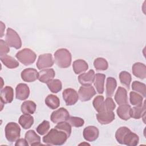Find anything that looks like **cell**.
<instances>
[{
    "label": "cell",
    "mask_w": 146,
    "mask_h": 146,
    "mask_svg": "<svg viewBox=\"0 0 146 146\" xmlns=\"http://www.w3.org/2000/svg\"><path fill=\"white\" fill-rule=\"evenodd\" d=\"M68 138L66 132L54 128L43 136V141L46 145H61L66 142Z\"/></svg>",
    "instance_id": "obj_1"
},
{
    "label": "cell",
    "mask_w": 146,
    "mask_h": 146,
    "mask_svg": "<svg viewBox=\"0 0 146 146\" xmlns=\"http://www.w3.org/2000/svg\"><path fill=\"white\" fill-rule=\"evenodd\" d=\"M55 62L60 68H67L71 63V54L66 48H59L54 53Z\"/></svg>",
    "instance_id": "obj_2"
},
{
    "label": "cell",
    "mask_w": 146,
    "mask_h": 146,
    "mask_svg": "<svg viewBox=\"0 0 146 146\" xmlns=\"http://www.w3.org/2000/svg\"><path fill=\"white\" fill-rule=\"evenodd\" d=\"M5 136L7 141L10 143L16 141L21 136V128L15 122L7 123L5 128Z\"/></svg>",
    "instance_id": "obj_3"
},
{
    "label": "cell",
    "mask_w": 146,
    "mask_h": 146,
    "mask_svg": "<svg viewBox=\"0 0 146 146\" xmlns=\"http://www.w3.org/2000/svg\"><path fill=\"white\" fill-rule=\"evenodd\" d=\"M15 57L21 63L25 66H28L35 62L36 55L32 50L25 48L18 51L16 54Z\"/></svg>",
    "instance_id": "obj_4"
},
{
    "label": "cell",
    "mask_w": 146,
    "mask_h": 146,
    "mask_svg": "<svg viewBox=\"0 0 146 146\" xmlns=\"http://www.w3.org/2000/svg\"><path fill=\"white\" fill-rule=\"evenodd\" d=\"M5 42L7 44L15 49H19L22 46V42L18 33L11 28H8L6 31Z\"/></svg>",
    "instance_id": "obj_5"
},
{
    "label": "cell",
    "mask_w": 146,
    "mask_h": 146,
    "mask_svg": "<svg viewBox=\"0 0 146 146\" xmlns=\"http://www.w3.org/2000/svg\"><path fill=\"white\" fill-rule=\"evenodd\" d=\"M96 91L92 85L82 86L79 89L78 96L82 102H87L96 95Z\"/></svg>",
    "instance_id": "obj_6"
},
{
    "label": "cell",
    "mask_w": 146,
    "mask_h": 146,
    "mask_svg": "<svg viewBox=\"0 0 146 146\" xmlns=\"http://www.w3.org/2000/svg\"><path fill=\"white\" fill-rule=\"evenodd\" d=\"M54 64V60L51 54L47 53L40 55L38 57L36 66L39 70H43L51 67Z\"/></svg>",
    "instance_id": "obj_7"
},
{
    "label": "cell",
    "mask_w": 146,
    "mask_h": 146,
    "mask_svg": "<svg viewBox=\"0 0 146 146\" xmlns=\"http://www.w3.org/2000/svg\"><path fill=\"white\" fill-rule=\"evenodd\" d=\"M62 96L67 106L74 105L79 99L76 91L71 88L65 89L62 92Z\"/></svg>",
    "instance_id": "obj_8"
},
{
    "label": "cell",
    "mask_w": 146,
    "mask_h": 146,
    "mask_svg": "<svg viewBox=\"0 0 146 146\" xmlns=\"http://www.w3.org/2000/svg\"><path fill=\"white\" fill-rule=\"evenodd\" d=\"M70 117L68 111L64 108L61 107L52 112L50 119L54 123H58L62 121H67Z\"/></svg>",
    "instance_id": "obj_9"
},
{
    "label": "cell",
    "mask_w": 146,
    "mask_h": 146,
    "mask_svg": "<svg viewBox=\"0 0 146 146\" xmlns=\"http://www.w3.org/2000/svg\"><path fill=\"white\" fill-rule=\"evenodd\" d=\"M99 135V131L98 128L93 125H90L86 127L83 132V135L84 139L90 142L96 140L98 138Z\"/></svg>",
    "instance_id": "obj_10"
},
{
    "label": "cell",
    "mask_w": 146,
    "mask_h": 146,
    "mask_svg": "<svg viewBox=\"0 0 146 146\" xmlns=\"http://www.w3.org/2000/svg\"><path fill=\"white\" fill-rule=\"evenodd\" d=\"M22 79L26 82H33L38 79L39 72L33 68H27L23 70L21 74Z\"/></svg>",
    "instance_id": "obj_11"
},
{
    "label": "cell",
    "mask_w": 146,
    "mask_h": 146,
    "mask_svg": "<svg viewBox=\"0 0 146 146\" xmlns=\"http://www.w3.org/2000/svg\"><path fill=\"white\" fill-rule=\"evenodd\" d=\"M30 95L29 86L25 83L18 84L15 88V98L21 100L27 99Z\"/></svg>",
    "instance_id": "obj_12"
},
{
    "label": "cell",
    "mask_w": 146,
    "mask_h": 146,
    "mask_svg": "<svg viewBox=\"0 0 146 146\" xmlns=\"http://www.w3.org/2000/svg\"><path fill=\"white\" fill-rule=\"evenodd\" d=\"M139 141V137L136 133L132 132L130 129L124 135L121 144L128 146L137 145Z\"/></svg>",
    "instance_id": "obj_13"
},
{
    "label": "cell",
    "mask_w": 146,
    "mask_h": 146,
    "mask_svg": "<svg viewBox=\"0 0 146 146\" xmlns=\"http://www.w3.org/2000/svg\"><path fill=\"white\" fill-rule=\"evenodd\" d=\"M0 98L1 102L3 104L11 103L14 98V91L13 88L10 86H6L3 89H1Z\"/></svg>",
    "instance_id": "obj_14"
},
{
    "label": "cell",
    "mask_w": 146,
    "mask_h": 146,
    "mask_svg": "<svg viewBox=\"0 0 146 146\" xmlns=\"http://www.w3.org/2000/svg\"><path fill=\"white\" fill-rule=\"evenodd\" d=\"M115 113L113 111H104L96 114V119L101 124H108L115 119Z\"/></svg>",
    "instance_id": "obj_15"
},
{
    "label": "cell",
    "mask_w": 146,
    "mask_h": 146,
    "mask_svg": "<svg viewBox=\"0 0 146 146\" xmlns=\"http://www.w3.org/2000/svg\"><path fill=\"white\" fill-rule=\"evenodd\" d=\"M95 75L94 71L93 70H90L87 72L79 75L78 81L82 86L91 85L94 82Z\"/></svg>",
    "instance_id": "obj_16"
},
{
    "label": "cell",
    "mask_w": 146,
    "mask_h": 146,
    "mask_svg": "<svg viewBox=\"0 0 146 146\" xmlns=\"http://www.w3.org/2000/svg\"><path fill=\"white\" fill-rule=\"evenodd\" d=\"M133 74L137 78L144 79L146 77V66L144 64L137 62L133 64L132 67Z\"/></svg>",
    "instance_id": "obj_17"
},
{
    "label": "cell",
    "mask_w": 146,
    "mask_h": 146,
    "mask_svg": "<svg viewBox=\"0 0 146 146\" xmlns=\"http://www.w3.org/2000/svg\"><path fill=\"white\" fill-rule=\"evenodd\" d=\"M55 72L52 68L43 69L39 72L38 80L43 83H47L55 77Z\"/></svg>",
    "instance_id": "obj_18"
},
{
    "label": "cell",
    "mask_w": 146,
    "mask_h": 146,
    "mask_svg": "<svg viewBox=\"0 0 146 146\" xmlns=\"http://www.w3.org/2000/svg\"><path fill=\"white\" fill-rule=\"evenodd\" d=\"M105 78L106 75L103 74L98 73L95 75L93 83L96 90V91H98L99 94H102L104 92Z\"/></svg>",
    "instance_id": "obj_19"
},
{
    "label": "cell",
    "mask_w": 146,
    "mask_h": 146,
    "mask_svg": "<svg viewBox=\"0 0 146 146\" xmlns=\"http://www.w3.org/2000/svg\"><path fill=\"white\" fill-rule=\"evenodd\" d=\"M115 100L119 105L128 103L127 90L122 87H119L115 95Z\"/></svg>",
    "instance_id": "obj_20"
},
{
    "label": "cell",
    "mask_w": 146,
    "mask_h": 146,
    "mask_svg": "<svg viewBox=\"0 0 146 146\" xmlns=\"http://www.w3.org/2000/svg\"><path fill=\"white\" fill-rule=\"evenodd\" d=\"M131 110L130 105L124 104L120 105L117 109L116 112L118 116L122 120H128L131 117Z\"/></svg>",
    "instance_id": "obj_21"
},
{
    "label": "cell",
    "mask_w": 146,
    "mask_h": 146,
    "mask_svg": "<svg viewBox=\"0 0 146 146\" xmlns=\"http://www.w3.org/2000/svg\"><path fill=\"white\" fill-rule=\"evenodd\" d=\"M25 139L30 145H43L40 143V137L34 130H29L25 133Z\"/></svg>",
    "instance_id": "obj_22"
},
{
    "label": "cell",
    "mask_w": 146,
    "mask_h": 146,
    "mask_svg": "<svg viewBox=\"0 0 146 146\" xmlns=\"http://www.w3.org/2000/svg\"><path fill=\"white\" fill-rule=\"evenodd\" d=\"M72 68L76 74H79L87 71L88 68V65L85 60L78 59L73 62Z\"/></svg>",
    "instance_id": "obj_23"
},
{
    "label": "cell",
    "mask_w": 146,
    "mask_h": 146,
    "mask_svg": "<svg viewBox=\"0 0 146 146\" xmlns=\"http://www.w3.org/2000/svg\"><path fill=\"white\" fill-rule=\"evenodd\" d=\"M117 86V82L114 78L108 77L106 81V94L107 97L111 98L114 94Z\"/></svg>",
    "instance_id": "obj_24"
},
{
    "label": "cell",
    "mask_w": 146,
    "mask_h": 146,
    "mask_svg": "<svg viewBox=\"0 0 146 146\" xmlns=\"http://www.w3.org/2000/svg\"><path fill=\"white\" fill-rule=\"evenodd\" d=\"M36 104L31 100H26L22 103L21 105V111L23 114L31 115L36 111Z\"/></svg>",
    "instance_id": "obj_25"
},
{
    "label": "cell",
    "mask_w": 146,
    "mask_h": 146,
    "mask_svg": "<svg viewBox=\"0 0 146 146\" xmlns=\"http://www.w3.org/2000/svg\"><path fill=\"white\" fill-rule=\"evenodd\" d=\"M18 123L23 129H27L33 125L34 123V117L30 115L24 114L20 116Z\"/></svg>",
    "instance_id": "obj_26"
},
{
    "label": "cell",
    "mask_w": 146,
    "mask_h": 146,
    "mask_svg": "<svg viewBox=\"0 0 146 146\" xmlns=\"http://www.w3.org/2000/svg\"><path fill=\"white\" fill-rule=\"evenodd\" d=\"M0 59L3 64L9 68H15L19 66L18 62L11 56L5 55L1 56Z\"/></svg>",
    "instance_id": "obj_27"
},
{
    "label": "cell",
    "mask_w": 146,
    "mask_h": 146,
    "mask_svg": "<svg viewBox=\"0 0 146 146\" xmlns=\"http://www.w3.org/2000/svg\"><path fill=\"white\" fill-rule=\"evenodd\" d=\"M45 104L52 110L58 108L60 106V100L58 96L53 94L48 95L45 99Z\"/></svg>",
    "instance_id": "obj_28"
},
{
    "label": "cell",
    "mask_w": 146,
    "mask_h": 146,
    "mask_svg": "<svg viewBox=\"0 0 146 146\" xmlns=\"http://www.w3.org/2000/svg\"><path fill=\"white\" fill-rule=\"evenodd\" d=\"M145 102L141 106H135L131 110V117L135 119H139L145 116Z\"/></svg>",
    "instance_id": "obj_29"
},
{
    "label": "cell",
    "mask_w": 146,
    "mask_h": 146,
    "mask_svg": "<svg viewBox=\"0 0 146 146\" xmlns=\"http://www.w3.org/2000/svg\"><path fill=\"white\" fill-rule=\"evenodd\" d=\"M92 104L94 108L98 113L106 111L104 107V97L103 96L98 95L96 96L93 100Z\"/></svg>",
    "instance_id": "obj_30"
},
{
    "label": "cell",
    "mask_w": 146,
    "mask_h": 146,
    "mask_svg": "<svg viewBox=\"0 0 146 146\" xmlns=\"http://www.w3.org/2000/svg\"><path fill=\"white\" fill-rule=\"evenodd\" d=\"M129 101L133 106H141L143 105V97L137 92L131 91L129 93Z\"/></svg>",
    "instance_id": "obj_31"
},
{
    "label": "cell",
    "mask_w": 146,
    "mask_h": 146,
    "mask_svg": "<svg viewBox=\"0 0 146 146\" xmlns=\"http://www.w3.org/2000/svg\"><path fill=\"white\" fill-rule=\"evenodd\" d=\"M132 89L139 93L143 98L146 96V86L144 83L139 81H134L132 84Z\"/></svg>",
    "instance_id": "obj_32"
},
{
    "label": "cell",
    "mask_w": 146,
    "mask_h": 146,
    "mask_svg": "<svg viewBox=\"0 0 146 146\" xmlns=\"http://www.w3.org/2000/svg\"><path fill=\"white\" fill-rule=\"evenodd\" d=\"M48 89L52 93H58L62 88V82L59 79H52L47 83Z\"/></svg>",
    "instance_id": "obj_33"
},
{
    "label": "cell",
    "mask_w": 146,
    "mask_h": 146,
    "mask_svg": "<svg viewBox=\"0 0 146 146\" xmlns=\"http://www.w3.org/2000/svg\"><path fill=\"white\" fill-rule=\"evenodd\" d=\"M94 66L96 70L104 71L108 67V63L103 58H98L94 62Z\"/></svg>",
    "instance_id": "obj_34"
},
{
    "label": "cell",
    "mask_w": 146,
    "mask_h": 146,
    "mask_svg": "<svg viewBox=\"0 0 146 146\" xmlns=\"http://www.w3.org/2000/svg\"><path fill=\"white\" fill-rule=\"evenodd\" d=\"M119 79L121 83L129 90L132 79L131 74L127 71H123L119 74Z\"/></svg>",
    "instance_id": "obj_35"
},
{
    "label": "cell",
    "mask_w": 146,
    "mask_h": 146,
    "mask_svg": "<svg viewBox=\"0 0 146 146\" xmlns=\"http://www.w3.org/2000/svg\"><path fill=\"white\" fill-rule=\"evenodd\" d=\"M50 123L47 120H43L36 128V132L40 135L47 133L50 129Z\"/></svg>",
    "instance_id": "obj_36"
},
{
    "label": "cell",
    "mask_w": 146,
    "mask_h": 146,
    "mask_svg": "<svg viewBox=\"0 0 146 146\" xmlns=\"http://www.w3.org/2000/svg\"><path fill=\"white\" fill-rule=\"evenodd\" d=\"M55 128L62 131H64L67 133L68 137H70L71 133V125L68 122L62 121L58 123L57 125H55Z\"/></svg>",
    "instance_id": "obj_37"
},
{
    "label": "cell",
    "mask_w": 146,
    "mask_h": 146,
    "mask_svg": "<svg viewBox=\"0 0 146 146\" xmlns=\"http://www.w3.org/2000/svg\"><path fill=\"white\" fill-rule=\"evenodd\" d=\"M67 122L71 126L75 127H82L84 124V121L82 118L76 116H70L67 120Z\"/></svg>",
    "instance_id": "obj_38"
},
{
    "label": "cell",
    "mask_w": 146,
    "mask_h": 146,
    "mask_svg": "<svg viewBox=\"0 0 146 146\" xmlns=\"http://www.w3.org/2000/svg\"><path fill=\"white\" fill-rule=\"evenodd\" d=\"M129 130L128 128L127 127H121L119 128H118L115 133V138L117 140V141L121 144L122 139L124 136V135Z\"/></svg>",
    "instance_id": "obj_39"
},
{
    "label": "cell",
    "mask_w": 146,
    "mask_h": 146,
    "mask_svg": "<svg viewBox=\"0 0 146 146\" xmlns=\"http://www.w3.org/2000/svg\"><path fill=\"white\" fill-rule=\"evenodd\" d=\"M105 111H112L116 108V105L113 99L110 97H107L104 100Z\"/></svg>",
    "instance_id": "obj_40"
},
{
    "label": "cell",
    "mask_w": 146,
    "mask_h": 146,
    "mask_svg": "<svg viewBox=\"0 0 146 146\" xmlns=\"http://www.w3.org/2000/svg\"><path fill=\"white\" fill-rule=\"evenodd\" d=\"M10 51L9 45L2 39L0 40V56H3Z\"/></svg>",
    "instance_id": "obj_41"
},
{
    "label": "cell",
    "mask_w": 146,
    "mask_h": 146,
    "mask_svg": "<svg viewBox=\"0 0 146 146\" xmlns=\"http://www.w3.org/2000/svg\"><path fill=\"white\" fill-rule=\"evenodd\" d=\"M29 144L25 139H18L15 144V145H21V146H28Z\"/></svg>",
    "instance_id": "obj_42"
},
{
    "label": "cell",
    "mask_w": 146,
    "mask_h": 146,
    "mask_svg": "<svg viewBox=\"0 0 146 146\" xmlns=\"http://www.w3.org/2000/svg\"><path fill=\"white\" fill-rule=\"evenodd\" d=\"M1 37H2L3 35V32H4V30L5 29V24L1 21Z\"/></svg>",
    "instance_id": "obj_43"
}]
</instances>
